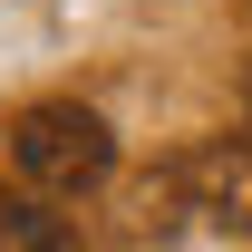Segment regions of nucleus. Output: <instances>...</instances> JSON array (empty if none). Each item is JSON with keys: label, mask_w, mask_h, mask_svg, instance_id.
Listing matches in <instances>:
<instances>
[{"label": "nucleus", "mask_w": 252, "mask_h": 252, "mask_svg": "<svg viewBox=\"0 0 252 252\" xmlns=\"http://www.w3.org/2000/svg\"><path fill=\"white\" fill-rule=\"evenodd\" d=\"M10 175L30 194H88L117 175V136H107V117L97 107H78V97H39V107H20L10 117Z\"/></svg>", "instance_id": "1"}, {"label": "nucleus", "mask_w": 252, "mask_h": 252, "mask_svg": "<svg viewBox=\"0 0 252 252\" xmlns=\"http://www.w3.org/2000/svg\"><path fill=\"white\" fill-rule=\"evenodd\" d=\"M0 252H78V233H68V214L49 194L0 185Z\"/></svg>", "instance_id": "3"}, {"label": "nucleus", "mask_w": 252, "mask_h": 252, "mask_svg": "<svg viewBox=\"0 0 252 252\" xmlns=\"http://www.w3.org/2000/svg\"><path fill=\"white\" fill-rule=\"evenodd\" d=\"M243 126H252V78H243Z\"/></svg>", "instance_id": "4"}, {"label": "nucleus", "mask_w": 252, "mask_h": 252, "mask_svg": "<svg viewBox=\"0 0 252 252\" xmlns=\"http://www.w3.org/2000/svg\"><path fill=\"white\" fill-rule=\"evenodd\" d=\"M146 223H214V233H252V136L194 146V156L146 175Z\"/></svg>", "instance_id": "2"}]
</instances>
